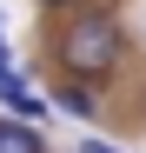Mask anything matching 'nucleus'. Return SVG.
I'll return each instance as SVG.
<instances>
[{
	"instance_id": "423d86ee",
	"label": "nucleus",
	"mask_w": 146,
	"mask_h": 153,
	"mask_svg": "<svg viewBox=\"0 0 146 153\" xmlns=\"http://www.w3.org/2000/svg\"><path fill=\"white\" fill-rule=\"evenodd\" d=\"M40 7H66V0H40Z\"/></svg>"
},
{
	"instance_id": "20e7f679",
	"label": "nucleus",
	"mask_w": 146,
	"mask_h": 153,
	"mask_svg": "<svg viewBox=\"0 0 146 153\" xmlns=\"http://www.w3.org/2000/svg\"><path fill=\"white\" fill-rule=\"evenodd\" d=\"M60 113H73V120H93L100 113V100H93V80H73V87H60V100H53Z\"/></svg>"
},
{
	"instance_id": "39448f33",
	"label": "nucleus",
	"mask_w": 146,
	"mask_h": 153,
	"mask_svg": "<svg viewBox=\"0 0 146 153\" xmlns=\"http://www.w3.org/2000/svg\"><path fill=\"white\" fill-rule=\"evenodd\" d=\"M80 153H119V146H106V140H80Z\"/></svg>"
},
{
	"instance_id": "7ed1b4c3",
	"label": "nucleus",
	"mask_w": 146,
	"mask_h": 153,
	"mask_svg": "<svg viewBox=\"0 0 146 153\" xmlns=\"http://www.w3.org/2000/svg\"><path fill=\"white\" fill-rule=\"evenodd\" d=\"M0 153H46V140H40V126H33V120L0 113Z\"/></svg>"
},
{
	"instance_id": "f03ea898",
	"label": "nucleus",
	"mask_w": 146,
	"mask_h": 153,
	"mask_svg": "<svg viewBox=\"0 0 146 153\" xmlns=\"http://www.w3.org/2000/svg\"><path fill=\"white\" fill-rule=\"evenodd\" d=\"M0 100H7V107H13L20 120H46V100H40L27 80H20V73H13L7 60H0Z\"/></svg>"
},
{
	"instance_id": "f257e3e1",
	"label": "nucleus",
	"mask_w": 146,
	"mask_h": 153,
	"mask_svg": "<svg viewBox=\"0 0 146 153\" xmlns=\"http://www.w3.org/2000/svg\"><path fill=\"white\" fill-rule=\"evenodd\" d=\"M60 67L73 73V80H106V73L119 67V20H113V13H80V20H66V33H60Z\"/></svg>"
},
{
	"instance_id": "0eeeda50",
	"label": "nucleus",
	"mask_w": 146,
	"mask_h": 153,
	"mask_svg": "<svg viewBox=\"0 0 146 153\" xmlns=\"http://www.w3.org/2000/svg\"><path fill=\"white\" fill-rule=\"evenodd\" d=\"M0 60H7V47H0Z\"/></svg>"
}]
</instances>
